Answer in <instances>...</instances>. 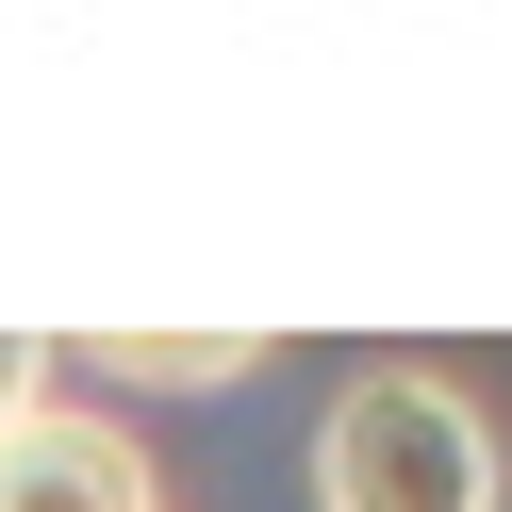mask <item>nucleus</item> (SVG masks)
I'll list each match as a JSON object with an SVG mask.
<instances>
[{"label":"nucleus","mask_w":512,"mask_h":512,"mask_svg":"<svg viewBox=\"0 0 512 512\" xmlns=\"http://www.w3.org/2000/svg\"><path fill=\"white\" fill-rule=\"evenodd\" d=\"M314 512H496V430L463 380L364 364L314 430Z\"/></svg>","instance_id":"nucleus-1"},{"label":"nucleus","mask_w":512,"mask_h":512,"mask_svg":"<svg viewBox=\"0 0 512 512\" xmlns=\"http://www.w3.org/2000/svg\"><path fill=\"white\" fill-rule=\"evenodd\" d=\"M0 512H166V479L116 413L34 397V413H0Z\"/></svg>","instance_id":"nucleus-2"},{"label":"nucleus","mask_w":512,"mask_h":512,"mask_svg":"<svg viewBox=\"0 0 512 512\" xmlns=\"http://www.w3.org/2000/svg\"><path fill=\"white\" fill-rule=\"evenodd\" d=\"M34 397H50V347H34V331H0V413H34Z\"/></svg>","instance_id":"nucleus-4"},{"label":"nucleus","mask_w":512,"mask_h":512,"mask_svg":"<svg viewBox=\"0 0 512 512\" xmlns=\"http://www.w3.org/2000/svg\"><path fill=\"white\" fill-rule=\"evenodd\" d=\"M83 364H100V380H149V397H215V380L265 364V331H100Z\"/></svg>","instance_id":"nucleus-3"}]
</instances>
